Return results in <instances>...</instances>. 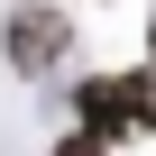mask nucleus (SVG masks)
Here are the masks:
<instances>
[{
	"label": "nucleus",
	"mask_w": 156,
	"mask_h": 156,
	"mask_svg": "<svg viewBox=\"0 0 156 156\" xmlns=\"http://www.w3.org/2000/svg\"><path fill=\"white\" fill-rule=\"evenodd\" d=\"M73 129H92L110 147L156 129V73H83L73 83Z\"/></svg>",
	"instance_id": "obj_1"
},
{
	"label": "nucleus",
	"mask_w": 156,
	"mask_h": 156,
	"mask_svg": "<svg viewBox=\"0 0 156 156\" xmlns=\"http://www.w3.org/2000/svg\"><path fill=\"white\" fill-rule=\"evenodd\" d=\"M0 55H9L19 73H55V64L73 55V19L28 0V9H9V28H0Z\"/></svg>",
	"instance_id": "obj_2"
},
{
	"label": "nucleus",
	"mask_w": 156,
	"mask_h": 156,
	"mask_svg": "<svg viewBox=\"0 0 156 156\" xmlns=\"http://www.w3.org/2000/svg\"><path fill=\"white\" fill-rule=\"evenodd\" d=\"M46 156H110V138H92V129H55Z\"/></svg>",
	"instance_id": "obj_3"
},
{
	"label": "nucleus",
	"mask_w": 156,
	"mask_h": 156,
	"mask_svg": "<svg viewBox=\"0 0 156 156\" xmlns=\"http://www.w3.org/2000/svg\"><path fill=\"white\" fill-rule=\"evenodd\" d=\"M147 73H156V19H147Z\"/></svg>",
	"instance_id": "obj_4"
},
{
	"label": "nucleus",
	"mask_w": 156,
	"mask_h": 156,
	"mask_svg": "<svg viewBox=\"0 0 156 156\" xmlns=\"http://www.w3.org/2000/svg\"><path fill=\"white\" fill-rule=\"evenodd\" d=\"M19 9H28V0H19Z\"/></svg>",
	"instance_id": "obj_5"
}]
</instances>
